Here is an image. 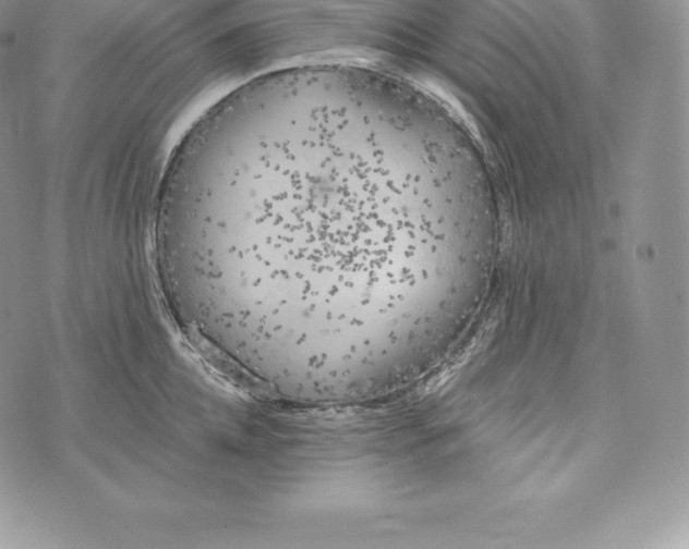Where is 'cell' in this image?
Returning a JSON list of instances; mask_svg holds the SVG:
<instances>
[{"mask_svg":"<svg viewBox=\"0 0 689 549\" xmlns=\"http://www.w3.org/2000/svg\"><path fill=\"white\" fill-rule=\"evenodd\" d=\"M411 117L347 89L251 85L169 173L158 272L181 321L247 379L343 392L423 367L459 266Z\"/></svg>","mask_w":689,"mask_h":549,"instance_id":"1","label":"cell"}]
</instances>
